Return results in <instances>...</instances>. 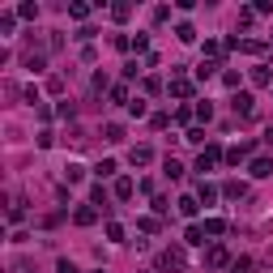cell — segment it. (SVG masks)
<instances>
[{
  "mask_svg": "<svg viewBox=\"0 0 273 273\" xmlns=\"http://www.w3.org/2000/svg\"><path fill=\"white\" fill-rule=\"evenodd\" d=\"M213 162H218V145H209V149H205V154L197 158V171H201V175H205V171H209Z\"/></svg>",
  "mask_w": 273,
  "mask_h": 273,
  "instance_id": "obj_3",
  "label": "cell"
},
{
  "mask_svg": "<svg viewBox=\"0 0 273 273\" xmlns=\"http://www.w3.org/2000/svg\"><path fill=\"white\" fill-rule=\"evenodd\" d=\"M184 243H192V248H197V243H205V231H201V226H188V235H184Z\"/></svg>",
  "mask_w": 273,
  "mask_h": 273,
  "instance_id": "obj_7",
  "label": "cell"
},
{
  "mask_svg": "<svg viewBox=\"0 0 273 273\" xmlns=\"http://www.w3.org/2000/svg\"><path fill=\"white\" fill-rule=\"evenodd\" d=\"M73 218H77V226H90V222L98 218V209H90V205H81V209H77Z\"/></svg>",
  "mask_w": 273,
  "mask_h": 273,
  "instance_id": "obj_5",
  "label": "cell"
},
{
  "mask_svg": "<svg viewBox=\"0 0 273 273\" xmlns=\"http://www.w3.org/2000/svg\"><path fill=\"white\" fill-rule=\"evenodd\" d=\"M179 265H184V248H171L158 256V269H179Z\"/></svg>",
  "mask_w": 273,
  "mask_h": 273,
  "instance_id": "obj_1",
  "label": "cell"
},
{
  "mask_svg": "<svg viewBox=\"0 0 273 273\" xmlns=\"http://www.w3.org/2000/svg\"><path fill=\"white\" fill-rule=\"evenodd\" d=\"M81 171H85L81 162H68V167H64V175H68V184H77V179H81Z\"/></svg>",
  "mask_w": 273,
  "mask_h": 273,
  "instance_id": "obj_10",
  "label": "cell"
},
{
  "mask_svg": "<svg viewBox=\"0 0 273 273\" xmlns=\"http://www.w3.org/2000/svg\"><path fill=\"white\" fill-rule=\"evenodd\" d=\"M179 213H184V218H192V213H197V201L184 197V201H179Z\"/></svg>",
  "mask_w": 273,
  "mask_h": 273,
  "instance_id": "obj_14",
  "label": "cell"
},
{
  "mask_svg": "<svg viewBox=\"0 0 273 273\" xmlns=\"http://www.w3.org/2000/svg\"><path fill=\"white\" fill-rule=\"evenodd\" d=\"M201 201H205V205H213V201H218V188H213V184H201Z\"/></svg>",
  "mask_w": 273,
  "mask_h": 273,
  "instance_id": "obj_9",
  "label": "cell"
},
{
  "mask_svg": "<svg viewBox=\"0 0 273 273\" xmlns=\"http://www.w3.org/2000/svg\"><path fill=\"white\" fill-rule=\"evenodd\" d=\"M133 192H136L133 179H120V184H116V197H133Z\"/></svg>",
  "mask_w": 273,
  "mask_h": 273,
  "instance_id": "obj_11",
  "label": "cell"
},
{
  "mask_svg": "<svg viewBox=\"0 0 273 273\" xmlns=\"http://www.w3.org/2000/svg\"><path fill=\"white\" fill-rule=\"evenodd\" d=\"M56 269H60V273H77V265H73V261H60Z\"/></svg>",
  "mask_w": 273,
  "mask_h": 273,
  "instance_id": "obj_23",
  "label": "cell"
},
{
  "mask_svg": "<svg viewBox=\"0 0 273 273\" xmlns=\"http://www.w3.org/2000/svg\"><path fill=\"white\" fill-rule=\"evenodd\" d=\"M107 141H124V124H107Z\"/></svg>",
  "mask_w": 273,
  "mask_h": 273,
  "instance_id": "obj_17",
  "label": "cell"
},
{
  "mask_svg": "<svg viewBox=\"0 0 273 273\" xmlns=\"http://www.w3.org/2000/svg\"><path fill=\"white\" fill-rule=\"evenodd\" d=\"M128 116L141 120V116H145V103H141V98H133V103H128Z\"/></svg>",
  "mask_w": 273,
  "mask_h": 273,
  "instance_id": "obj_19",
  "label": "cell"
},
{
  "mask_svg": "<svg viewBox=\"0 0 273 273\" xmlns=\"http://www.w3.org/2000/svg\"><path fill=\"white\" fill-rule=\"evenodd\" d=\"M175 34H179V43H192V39H197V30H192V26H179Z\"/></svg>",
  "mask_w": 273,
  "mask_h": 273,
  "instance_id": "obj_20",
  "label": "cell"
},
{
  "mask_svg": "<svg viewBox=\"0 0 273 273\" xmlns=\"http://www.w3.org/2000/svg\"><path fill=\"white\" fill-rule=\"evenodd\" d=\"M107 239L120 243V239H124V226H120V222H111V226H107Z\"/></svg>",
  "mask_w": 273,
  "mask_h": 273,
  "instance_id": "obj_15",
  "label": "cell"
},
{
  "mask_svg": "<svg viewBox=\"0 0 273 273\" xmlns=\"http://www.w3.org/2000/svg\"><path fill=\"white\" fill-rule=\"evenodd\" d=\"M179 175H184V167H179L175 158H167V179H179Z\"/></svg>",
  "mask_w": 273,
  "mask_h": 273,
  "instance_id": "obj_18",
  "label": "cell"
},
{
  "mask_svg": "<svg viewBox=\"0 0 273 273\" xmlns=\"http://www.w3.org/2000/svg\"><path fill=\"white\" fill-rule=\"evenodd\" d=\"M111 98H116V103H124V107L133 103V98H128V90H124V85H116V90H111Z\"/></svg>",
  "mask_w": 273,
  "mask_h": 273,
  "instance_id": "obj_21",
  "label": "cell"
},
{
  "mask_svg": "<svg viewBox=\"0 0 273 273\" xmlns=\"http://www.w3.org/2000/svg\"><path fill=\"white\" fill-rule=\"evenodd\" d=\"M171 94H175V98H188L192 85H188V81H171Z\"/></svg>",
  "mask_w": 273,
  "mask_h": 273,
  "instance_id": "obj_8",
  "label": "cell"
},
{
  "mask_svg": "<svg viewBox=\"0 0 273 273\" xmlns=\"http://www.w3.org/2000/svg\"><path fill=\"white\" fill-rule=\"evenodd\" d=\"M68 17H77V21L90 17V4H68Z\"/></svg>",
  "mask_w": 273,
  "mask_h": 273,
  "instance_id": "obj_16",
  "label": "cell"
},
{
  "mask_svg": "<svg viewBox=\"0 0 273 273\" xmlns=\"http://www.w3.org/2000/svg\"><path fill=\"white\" fill-rule=\"evenodd\" d=\"M252 175H256V179L273 175V162H269V158H256V162H252Z\"/></svg>",
  "mask_w": 273,
  "mask_h": 273,
  "instance_id": "obj_6",
  "label": "cell"
},
{
  "mask_svg": "<svg viewBox=\"0 0 273 273\" xmlns=\"http://www.w3.org/2000/svg\"><path fill=\"white\" fill-rule=\"evenodd\" d=\"M98 273H103V269H98Z\"/></svg>",
  "mask_w": 273,
  "mask_h": 273,
  "instance_id": "obj_25",
  "label": "cell"
},
{
  "mask_svg": "<svg viewBox=\"0 0 273 273\" xmlns=\"http://www.w3.org/2000/svg\"><path fill=\"white\" fill-rule=\"evenodd\" d=\"M235 111H239V116H252V111H256V98L252 94H235Z\"/></svg>",
  "mask_w": 273,
  "mask_h": 273,
  "instance_id": "obj_2",
  "label": "cell"
},
{
  "mask_svg": "<svg viewBox=\"0 0 273 273\" xmlns=\"http://www.w3.org/2000/svg\"><path fill=\"white\" fill-rule=\"evenodd\" d=\"M252 81L256 85H269V68H252Z\"/></svg>",
  "mask_w": 273,
  "mask_h": 273,
  "instance_id": "obj_22",
  "label": "cell"
},
{
  "mask_svg": "<svg viewBox=\"0 0 273 273\" xmlns=\"http://www.w3.org/2000/svg\"><path fill=\"white\" fill-rule=\"evenodd\" d=\"M209 265H226V248H209V256H205Z\"/></svg>",
  "mask_w": 273,
  "mask_h": 273,
  "instance_id": "obj_13",
  "label": "cell"
},
{
  "mask_svg": "<svg viewBox=\"0 0 273 273\" xmlns=\"http://www.w3.org/2000/svg\"><path fill=\"white\" fill-rule=\"evenodd\" d=\"M265 141H269V145H273V128H269V133H265Z\"/></svg>",
  "mask_w": 273,
  "mask_h": 273,
  "instance_id": "obj_24",
  "label": "cell"
},
{
  "mask_svg": "<svg viewBox=\"0 0 273 273\" xmlns=\"http://www.w3.org/2000/svg\"><path fill=\"white\" fill-rule=\"evenodd\" d=\"M128 158H133V167H145L149 158H154V149H149V145H136V149H133Z\"/></svg>",
  "mask_w": 273,
  "mask_h": 273,
  "instance_id": "obj_4",
  "label": "cell"
},
{
  "mask_svg": "<svg viewBox=\"0 0 273 273\" xmlns=\"http://www.w3.org/2000/svg\"><path fill=\"white\" fill-rule=\"evenodd\" d=\"M222 231H226V222H222V218H209V222H205V235H222Z\"/></svg>",
  "mask_w": 273,
  "mask_h": 273,
  "instance_id": "obj_12",
  "label": "cell"
}]
</instances>
